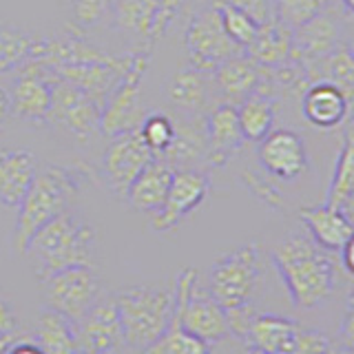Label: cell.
<instances>
[{"instance_id": "cell-23", "label": "cell", "mask_w": 354, "mask_h": 354, "mask_svg": "<svg viewBox=\"0 0 354 354\" xmlns=\"http://www.w3.org/2000/svg\"><path fill=\"white\" fill-rule=\"evenodd\" d=\"M299 217H301L308 235L315 239L317 246H321L328 252H339L343 248V243L354 232V224L346 215V210L332 208L328 204L301 208L299 210Z\"/></svg>"}, {"instance_id": "cell-35", "label": "cell", "mask_w": 354, "mask_h": 354, "mask_svg": "<svg viewBox=\"0 0 354 354\" xmlns=\"http://www.w3.org/2000/svg\"><path fill=\"white\" fill-rule=\"evenodd\" d=\"M328 7V0H272V14L290 29L313 20Z\"/></svg>"}, {"instance_id": "cell-28", "label": "cell", "mask_w": 354, "mask_h": 354, "mask_svg": "<svg viewBox=\"0 0 354 354\" xmlns=\"http://www.w3.org/2000/svg\"><path fill=\"white\" fill-rule=\"evenodd\" d=\"M36 343L42 354H80L75 324L49 308L38 315Z\"/></svg>"}, {"instance_id": "cell-33", "label": "cell", "mask_w": 354, "mask_h": 354, "mask_svg": "<svg viewBox=\"0 0 354 354\" xmlns=\"http://www.w3.org/2000/svg\"><path fill=\"white\" fill-rule=\"evenodd\" d=\"M138 131L144 144L151 149V153L155 158H160V155L169 151V147L175 140V120L169 113L155 111V113H147Z\"/></svg>"}, {"instance_id": "cell-34", "label": "cell", "mask_w": 354, "mask_h": 354, "mask_svg": "<svg viewBox=\"0 0 354 354\" xmlns=\"http://www.w3.org/2000/svg\"><path fill=\"white\" fill-rule=\"evenodd\" d=\"M217 9H219V18L221 25H224V31L228 33V38L246 51L248 44L254 40L259 31V22H254L248 14H243L241 9L232 7L224 0H217Z\"/></svg>"}, {"instance_id": "cell-46", "label": "cell", "mask_w": 354, "mask_h": 354, "mask_svg": "<svg viewBox=\"0 0 354 354\" xmlns=\"http://www.w3.org/2000/svg\"><path fill=\"white\" fill-rule=\"evenodd\" d=\"M343 127H346V136H352V138H354V115H352Z\"/></svg>"}, {"instance_id": "cell-9", "label": "cell", "mask_w": 354, "mask_h": 354, "mask_svg": "<svg viewBox=\"0 0 354 354\" xmlns=\"http://www.w3.org/2000/svg\"><path fill=\"white\" fill-rule=\"evenodd\" d=\"M149 69V51H140L127 73L115 82L102 104L100 115V133L106 138H115L122 133L140 129L147 118V109L142 104V80Z\"/></svg>"}, {"instance_id": "cell-1", "label": "cell", "mask_w": 354, "mask_h": 354, "mask_svg": "<svg viewBox=\"0 0 354 354\" xmlns=\"http://www.w3.org/2000/svg\"><path fill=\"white\" fill-rule=\"evenodd\" d=\"M272 263L297 308H317L332 295L335 263L308 232H292L272 248Z\"/></svg>"}, {"instance_id": "cell-27", "label": "cell", "mask_w": 354, "mask_h": 354, "mask_svg": "<svg viewBox=\"0 0 354 354\" xmlns=\"http://www.w3.org/2000/svg\"><path fill=\"white\" fill-rule=\"evenodd\" d=\"M292 53V29L281 20H268L259 25L254 40L246 47V55L259 66H277L283 64Z\"/></svg>"}, {"instance_id": "cell-11", "label": "cell", "mask_w": 354, "mask_h": 354, "mask_svg": "<svg viewBox=\"0 0 354 354\" xmlns=\"http://www.w3.org/2000/svg\"><path fill=\"white\" fill-rule=\"evenodd\" d=\"M14 73V84L9 88V113L29 124H47L53 109V71L38 60H27Z\"/></svg>"}, {"instance_id": "cell-6", "label": "cell", "mask_w": 354, "mask_h": 354, "mask_svg": "<svg viewBox=\"0 0 354 354\" xmlns=\"http://www.w3.org/2000/svg\"><path fill=\"white\" fill-rule=\"evenodd\" d=\"M40 295L44 308L77 324L102 299V281L93 266H71L40 277Z\"/></svg>"}, {"instance_id": "cell-48", "label": "cell", "mask_w": 354, "mask_h": 354, "mask_svg": "<svg viewBox=\"0 0 354 354\" xmlns=\"http://www.w3.org/2000/svg\"><path fill=\"white\" fill-rule=\"evenodd\" d=\"M248 354H257V352H248Z\"/></svg>"}, {"instance_id": "cell-29", "label": "cell", "mask_w": 354, "mask_h": 354, "mask_svg": "<svg viewBox=\"0 0 354 354\" xmlns=\"http://www.w3.org/2000/svg\"><path fill=\"white\" fill-rule=\"evenodd\" d=\"M274 102L270 95L252 93L237 104V120L246 142H261L274 124Z\"/></svg>"}, {"instance_id": "cell-42", "label": "cell", "mask_w": 354, "mask_h": 354, "mask_svg": "<svg viewBox=\"0 0 354 354\" xmlns=\"http://www.w3.org/2000/svg\"><path fill=\"white\" fill-rule=\"evenodd\" d=\"M339 252H341V261L346 266V270L354 277V232H352V237L343 243V248Z\"/></svg>"}, {"instance_id": "cell-38", "label": "cell", "mask_w": 354, "mask_h": 354, "mask_svg": "<svg viewBox=\"0 0 354 354\" xmlns=\"http://www.w3.org/2000/svg\"><path fill=\"white\" fill-rule=\"evenodd\" d=\"M224 3L241 9L243 14H248L254 22H259V25H263V22H268V20L274 18L272 0H224Z\"/></svg>"}, {"instance_id": "cell-12", "label": "cell", "mask_w": 354, "mask_h": 354, "mask_svg": "<svg viewBox=\"0 0 354 354\" xmlns=\"http://www.w3.org/2000/svg\"><path fill=\"white\" fill-rule=\"evenodd\" d=\"M153 158L155 155L144 144L138 129L122 133V136L111 138V144L102 155V162H100V177L118 199H124L133 180Z\"/></svg>"}, {"instance_id": "cell-45", "label": "cell", "mask_w": 354, "mask_h": 354, "mask_svg": "<svg viewBox=\"0 0 354 354\" xmlns=\"http://www.w3.org/2000/svg\"><path fill=\"white\" fill-rule=\"evenodd\" d=\"M341 3V7L348 11V14H352L354 16V0H339Z\"/></svg>"}, {"instance_id": "cell-19", "label": "cell", "mask_w": 354, "mask_h": 354, "mask_svg": "<svg viewBox=\"0 0 354 354\" xmlns=\"http://www.w3.org/2000/svg\"><path fill=\"white\" fill-rule=\"evenodd\" d=\"M206 129V164L224 166L243 147V136L237 120V106L219 102L204 118Z\"/></svg>"}, {"instance_id": "cell-4", "label": "cell", "mask_w": 354, "mask_h": 354, "mask_svg": "<svg viewBox=\"0 0 354 354\" xmlns=\"http://www.w3.org/2000/svg\"><path fill=\"white\" fill-rule=\"evenodd\" d=\"M122 335L129 348L144 352L169 328L175 306V286H129L113 295Z\"/></svg>"}, {"instance_id": "cell-32", "label": "cell", "mask_w": 354, "mask_h": 354, "mask_svg": "<svg viewBox=\"0 0 354 354\" xmlns=\"http://www.w3.org/2000/svg\"><path fill=\"white\" fill-rule=\"evenodd\" d=\"M142 354H210V346L202 339L193 337L191 332H186L180 324V319L173 313L171 324L164 330V335Z\"/></svg>"}, {"instance_id": "cell-47", "label": "cell", "mask_w": 354, "mask_h": 354, "mask_svg": "<svg viewBox=\"0 0 354 354\" xmlns=\"http://www.w3.org/2000/svg\"><path fill=\"white\" fill-rule=\"evenodd\" d=\"M326 354H350V352H348L346 348H343V346H341V348H335V346H330Z\"/></svg>"}, {"instance_id": "cell-44", "label": "cell", "mask_w": 354, "mask_h": 354, "mask_svg": "<svg viewBox=\"0 0 354 354\" xmlns=\"http://www.w3.org/2000/svg\"><path fill=\"white\" fill-rule=\"evenodd\" d=\"M14 343V332H0V354H5Z\"/></svg>"}, {"instance_id": "cell-22", "label": "cell", "mask_w": 354, "mask_h": 354, "mask_svg": "<svg viewBox=\"0 0 354 354\" xmlns=\"http://www.w3.org/2000/svg\"><path fill=\"white\" fill-rule=\"evenodd\" d=\"M173 173L175 169L169 162L162 158H153L129 186L124 202L140 213L155 215L164 206V199L169 195Z\"/></svg>"}, {"instance_id": "cell-17", "label": "cell", "mask_w": 354, "mask_h": 354, "mask_svg": "<svg viewBox=\"0 0 354 354\" xmlns=\"http://www.w3.org/2000/svg\"><path fill=\"white\" fill-rule=\"evenodd\" d=\"M259 164L266 173L279 180H295L308 169V151L295 131L277 129L259 142Z\"/></svg>"}, {"instance_id": "cell-25", "label": "cell", "mask_w": 354, "mask_h": 354, "mask_svg": "<svg viewBox=\"0 0 354 354\" xmlns=\"http://www.w3.org/2000/svg\"><path fill=\"white\" fill-rule=\"evenodd\" d=\"M301 113L317 129H337L348 122V102L330 82H313L301 95Z\"/></svg>"}, {"instance_id": "cell-8", "label": "cell", "mask_w": 354, "mask_h": 354, "mask_svg": "<svg viewBox=\"0 0 354 354\" xmlns=\"http://www.w3.org/2000/svg\"><path fill=\"white\" fill-rule=\"evenodd\" d=\"M184 0H111V25L149 51L180 16Z\"/></svg>"}, {"instance_id": "cell-15", "label": "cell", "mask_w": 354, "mask_h": 354, "mask_svg": "<svg viewBox=\"0 0 354 354\" xmlns=\"http://www.w3.org/2000/svg\"><path fill=\"white\" fill-rule=\"evenodd\" d=\"M164 100L173 109L175 118H206L217 102L213 77L195 66L175 71L164 84Z\"/></svg>"}, {"instance_id": "cell-13", "label": "cell", "mask_w": 354, "mask_h": 354, "mask_svg": "<svg viewBox=\"0 0 354 354\" xmlns=\"http://www.w3.org/2000/svg\"><path fill=\"white\" fill-rule=\"evenodd\" d=\"M102 102L82 88L55 77L53 82V109L49 122H55L77 140H88L100 133Z\"/></svg>"}, {"instance_id": "cell-10", "label": "cell", "mask_w": 354, "mask_h": 354, "mask_svg": "<svg viewBox=\"0 0 354 354\" xmlns=\"http://www.w3.org/2000/svg\"><path fill=\"white\" fill-rule=\"evenodd\" d=\"M184 40H186L188 62H191V66H195V69L206 71V73H213L221 62L246 53L241 47H237L224 31L217 3L195 11L191 22H188Z\"/></svg>"}, {"instance_id": "cell-2", "label": "cell", "mask_w": 354, "mask_h": 354, "mask_svg": "<svg viewBox=\"0 0 354 354\" xmlns=\"http://www.w3.org/2000/svg\"><path fill=\"white\" fill-rule=\"evenodd\" d=\"M97 252V232L88 219L73 208L51 219L27 243L25 254L36 261L38 277L71 266H93Z\"/></svg>"}, {"instance_id": "cell-24", "label": "cell", "mask_w": 354, "mask_h": 354, "mask_svg": "<svg viewBox=\"0 0 354 354\" xmlns=\"http://www.w3.org/2000/svg\"><path fill=\"white\" fill-rule=\"evenodd\" d=\"M38 171L33 153L27 149L0 151V204L18 208Z\"/></svg>"}, {"instance_id": "cell-5", "label": "cell", "mask_w": 354, "mask_h": 354, "mask_svg": "<svg viewBox=\"0 0 354 354\" xmlns=\"http://www.w3.org/2000/svg\"><path fill=\"white\" fill-rule=\"evenodd\" d=\"M173 313L186 332H191L193 337L202 339L208 346H215L230 337L226 310L215 301L208 288L199 283L195 268H186L177 277Z\"/></svg>"}, {"instance_id": "cell-18", "label": "cell", "mask_w": 354, "mask_h": 354, "mask_svg": "<svg viewBox=\"0 0 354 354\" xmlns=\"http://www.w3.org/2000/svg\"><path fill=\"white\" fill-rule=\"evenodd\" d=\"M341 44V20L330 14V11H321L306 25L292 29V58L301 64H313L324 60Z\"/></svg>"}, {"instance_id": "cell-16", "label": "cell", "mask_w": 354, "mask_h": 354, "mask_svg": "<svg viewBox=\"0 0 354 354\" xmlns=\"http://www.w3.org/2000/svg\"><path fill=\"white\" fill-rule=\"evenodd\" d=\"M75 330L80 354H120L127 346L113 295H102V299L91 308V313L77 321Z\"/></svg>"}, {"instance_id": "cell-40", "label": "cell", "mask_w": 354, "mask_h": 354, "mask_svg": "<svg viewBox=\"0 0 354 354\" xmlns=\"http://www.w3.org/2000/svg\"><path fill=\"white\" fill-rule=\"evenodd\" d=\"M16 330V315L11 306L0 297V332H14Z\"/></svg>"}, {"instance_id": "cell-43", "label": "cell", "mask_w": 354, "mask_h": 354, "mask_svg": "<svg viewBox=\"0 0 354 354\" xmlns=\"http://www.w3.org/2000/svg\"><path fill=\"white\" fill-rule=\"evenodd\" d=\"M9 115V91L5 86H0V127Z\"/></svg>"}, {"instance_id": "cell-30", "label": "cell", "mask_w": 354, "mask_h": 354, "mask_svg": "<svg viewBox=\"0 0 354 354\" xmlns=\"http://www.w3.org/2000/svg\"><path fill=\"white\" fill-rule=\"evenodd\" d=\"M354 202V138L346 136L339 158L335 162V173L328 186L326 204L339 210H348Z\"/></svg>"}, {"instance_id": "cell-3", "label": "cell", "mask_w": 354, "mask_h": 354, "mask_svg": "<svg viewBox=\"0 0 354 354\" xmlns=\"http://www.w3.org/2000/svg\"><path fill=\"white\" fill-rule=\"evenodd\" d=\"M77 193H80V180L71 169L53 164L38 169L29 191L18 204L16 228L14 237H11L14 250L25 254L31 237L51 219L69 210L77 199Z\"/></svg>"}, {"instance_id": "cell-26", "label": "cell", "mask_w": 354, "mask_h": 354, "mask_svg": "<svg viewBox=\"0 0 354 354\" xmlns=\"http://www.w3.org/2000/svg\"><path fill=\"white\" fill-rule=\"evenodd\" d=\"M310 84L313 82H330L348 102V120L354 115V49L348 44L339 47L326 55L324 60L304 64Z\"/></svg>"}, {"instance_id": "cell-7", "label": "cell", "mask_w": 354, "mask_h": 354, "mask_svg": "<svg viewBox=\"0 0 354 354\" xmlns=\"http://www.w3.org/2000/svg\"><path fill=\"white\" fill-rule=\"evenodd\" d=\"M259 246L243 243L232 252L219 257L208 272V292L215 301L230 313L243 306H250L254 288L259 283Z\"/></svg>"}, {"instance_id": "cell-14", "label": "cell", "mask_w": 354, "mask_h": 354, "mask_svg": "<svg viewBox=\"0 0 354 354\" xmlns=\"http://www.w3.org/2000/svg\"><path fill=\"white\" fill-rule=\"evenodd\" d=\"M208 191L210 177L202 169H175L164 206L153 215V228L158 232L173 230L204 202Z\"/></svg>"}, {"instance_id": "cell-21", "label": "cell", "mask_w": 354, "mask_h": 354, "mask_svg": "<svg viewBox=\"0 0 354 354\" xmlns=\"http://www.w3.org/2000/svg\"><path fill=\"white\" fill-rule=\"evenodd\" d=\"M210 77H213L217 102L237 106L248 95L259 91L261 66L257 62H252L246 53H241L226 62H221L217 69L210 73Z\"/></svg>"}, {"instance_id": "cell-37", "label": "cell", "mask_w": 354, "mask_h": 354, "mask_svg": "<svg viewBox=\"0 0 354 354\" xmlns=\"http://www.w3.org/2000/svg\"><path fill=\"white\" fill-rule=\"evenodd\" d=\"M330 346H332V341L324 335V332L310 330V328H299L292 348L286 354H326Z\"/></svg>"}, {"instance_id": "cell-31", "label": "cell", "mask_w": 354, "mask_h": 354, "mask_svg": "<svg viewBox=\"0 0 354 354\" xmlns=\"http://www.w3.org/2000/svg\"><path fill=\"white\" fill-rule=\"evenodd\" d=\"M33 47L36 38L29 31L14 25H0V75L20 69L31 58Z\"/></svg>"}, {"instance_id": "cell-36", "label": "cell", "mask_w": 354, "mask_h": 354, "mask_svg": "<svg viewBox=\"0 0 354 354\" xmlns=\"http://www.w3.org/2000/svg\"><path fill=\"white\" fill-rule=\"evenodd\" d=\"M75 29H95L109 18L111 0H66Z\"/></svg>"}, {"instance_id": "cell-41", "label": "cell", "mask_w": 354, "mask_h": 354, "mask_svg": "<svg viewBox=\"0 0 354 354\" xmlns=\"http://www.w3.org/2000/svg\"><path fill=\"white\" fill-rule=\"evenodd\" d=\"M5 354H42L36 341H14Z\"/></svg>"}, {"instance_id": "cell-20", "label": "cell", "mask_w": 354, "mask_h": 354, "mask_svg": "<svg viewBox=\"0 0 354 354\" xmlns=\"http://www.w3.org/2000/svg\"><path fill=\"white\" fill-rule=\"evenodd\" d=\"M297 321L279 317V315H263L254 310L248 319L246 328L239 335V341L248 348V352L257 354H286L292 348L299 332Z\"/></svg>"}, {"instance_id": "cell-39", "label": "cell", "mask_w": 354, "mask_h": 354, "mask_svg": "<svg viewBox=\"0 0 354 354\" xmlns=\"http://www.w3.org/2000/svg\"><path fill=\"white\" fill-rule=\"evenodd\" d=\"M339 339H341V346L350 354H354V288L348 295L346 313H343L341 326H339Z\"/></svg>"}]
</instances>
